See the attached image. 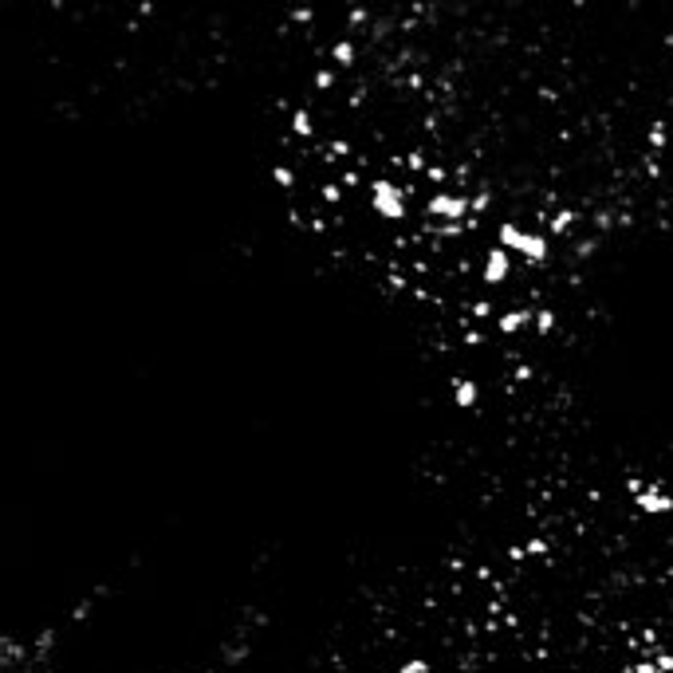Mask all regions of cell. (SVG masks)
I'll return each instance as SVG.
<instances>
[{
	"instance_id": "obj_1",
	"label": "cell",
	"mask_w": 673,
	"mask_h": 673,
	"mask_svg": "<svg viewBox=\"0 0 673 673\" xmlns=\"http://www.w3.org/2000/svg\"><path fill=\"white\" fill-rule=\"evenodd\" d=\"M370 205L378 217L386 221H406V189L390 178H374L370 181Z\"/></svg>"
},
{
	"instance_id": "obj_2",
	"label": "cell",
	"mask_w": 673,
	"mask_h": 673,
	"mask_svg": "<svg viewBox=\"0 0 673 673\" xmlns=\"http://www.w3.org/2000/svg\"><path fill=\"white\" fill-rule=\"evenodd\" d=\"M426 213L433 221H445V225H457V221H465L469 213H473V205H469L465 193H449V189H437L433 197L426 201Z\"/></svg>"
},
{
	"instance_id": "obj_3",
	"label": "cell",
	"mask_w": 673,
	"mask_h": 673,
	"mask_svg": "<svg viewBox=\"0 0 673 673\" xmlns=\"http://www.w3.org/2000/svg\"><path fill=\"white\" fill-rule=\"evenodd\" d=\"M508 276H512V252H508V248H500V244L485 248V260H481V280L496 287V284H504Z\"/></svg>"
},
{
	"instance_id": "obj_4",
	"label": "cell",
	"mask_w": 673,
	"mask_h": 673,
	"mask_svg": "<svg viewBox=\"0 0 673 673\" xmlns=\"http://www.w3.org/2000/svg\"><path fill=\"white\" fill-rule=\"evenodd\" d=\"M634 504L642 508L646 516H662V512L673 508V500L662 492V488H638V492H634Z\"/></svg>"
},
{
	"instance_id": "obj_5",
	"label": "cell",
	"mask_w": 673,
	"mask_h": 673,
	"mask_svg": "<svg viewBox=\"0 0 673 673\" xmlns=\"http://www.w3.org/2000/svg\"><path fill=\"white\" fill-rule=\"evenodd\" d=\"M547 252H551V244H547V233H528L524 244H520V256L532 260V264H544Z\"/></svg>"
},
{
	"instance_id": "obj_6",
	"label": "cell",
	"mask_w": 673,
	"mask_h": 673,
	"mask_svg": "<svg viewBox=\"0 0 673 673\" xmlns=\"http://www.w3.org/2000/svg\"><path fill=\"white\" fill-rule=\"evenodd\" d=\"M453 402H457V410H473L476 402H481V386H476L473 378H457L453 382Z\"/></svg>"
},
{
	"instance_id": "obj_7",
	"label": "cell",
	"mask_w": 673,
	"mask_h": 673,
	"mask_svg": "<svg viewBox=\"0 0 673 673\" xmlns=\"http://www.w3.org/2000/svg\"><path fill=\"white\" fill-rule=\"evenodd\" d=\"M524 237H528V233L516 225V221H500V225H496V240H500V248H508V252H520Z\"/></svg>"
},
{
	"instance_id": "obj_8",
	"label": "cell",
	"mask_w": 673,
	"mask_h": 673,
	"mask_svg": "<svg viewBox=\"0 0 673 673\" xmlns=\"http://www.w3.org/2000/svg\"><path fill=\"white\" fill-rule=\"evenodd\" d=\"M535 311H524V307H512V311H504V315L496 319V327H500V335H516V331H524L528 323H532Z\"/></svg>"
},
{
	"instance_id": "obj_9",
	"label": "cell",
	"mask_w": 673,
	"mask_h": 673,
	"mask_svg": "<svg viewBox=\"0 0 673 673\" xmlns=\"http://www.w3.org/2000/svg\"><path fill=\"white\" fill-rule=\"evenodd\" d=\"M575 221H579V213H575V209H559V213L547 221V237H563V233L575 225Z\"/></svg>"
},
{
	"instance_id": "obj_10",
	"label": "cell",
	"mask_w": 673,
	"mask_h": 673,
	"mask_svg": "<svg viewBox=\"0 0 673 673\" xmlns=\"http://www.w3.org/2000/svg\"><path fill=\"white\" fill-rule=\"evenodd\" d=\"M292 134H296V138H311V134H315V119H311L307 107H299L296 115H292Z\"/></svg>"
},
{
	"instance_id": "obj_11",
	"label": "cell",
	"mask_w": 673,
	"mask_h": 673,
	"mask_svg": "<svg viewBox=\"0 0 673 673\" xmlns=\"http://www.w3.org/2000/svg\"><path fill=\"white\" fill-rule=\"evenodd\" d=\"M331 60H335L339 67H351V63L358 60V48L351 40H335V44H331Z\"/></svg>"
},
{
	"instance_id": "obj_12",
	"label": "cell",
	"mask_w": 673,
	"mask_h": 673,
	"mask_svg": "<svg viewBox=\"0 0 673 673\" xmlns=\"http://www.w3.org/2000/svg\"><path fill=\"white\" fill-rule=\"evenodd\" d=\"M532 323H535V331H540V335H551V327H555V311L540 307V311L532 315Z\"/></svg>"
},
{
	"instance_id": "obj_13",
	"label": "cell",
	"mask_w": 673,
	"mask_h": 673,
	"mask_svg": "<svg viewBox=\"0 0 673 673\" xmlns=\"http://www.w3.org/2000/svg\"><path fill=\"white\" fill-rule=\"evenodd\" d=\"M469 205H473V213H488V205H492V193H488V189H476V197H469Z\"/></svg>"
},
{
	"instance_id": "obj_14",
	"label": "cell",
	"mask_w": 673,
	"mask_h": 673,
	"mask_svg": "<svg viewBox=\"0 0 673 673\" xmlns=\"http://www.w3.org/2000/svg\"><path fill=\"white\" fill-rule=\"evenodd\" d=\"M272 178H276V185H284V189L296 185V174H292L287 166H276V169H272Z\"/></svg>"
},
{
	"instance_id": "obj_15",
	"label": "cell",
	"mask_w": 673,
	"mask_h": 673,
	"mask_svg": "<svg viewBox=\"0 0 673 673\" xmlns=\"http://www.w3.org/2000/svg\"><path fill=\"white\" fill-rule=\"evenodd\" d=\"M315 87H319V91H331V87H335V71H331V67H319V71H315Z\"/></svg>"
},
{
	"instance_id": "obj_16",
	"label": "cell",
	"mask_w": 673,
	"mask_h": 673,
	"mask_svg": "<svg viewBox=\"0 0 673 673\" xmlns=\"http://www.w3.org/2000/svg\"><path fill=\"white\" fill-rule=\"evenodd\" d=\"M398 673H429V662H422V658H414V662H406Z\"/></svg>"
},
{
	"instance_id": "obj_17",
	"label": "cell",
	"mask_w": 673,
	"mask_h": 673,
	"mask_svg": "<svg viewBox=\"0 0 673 673\" xmlns=\"http://www.w3.org/2000/svg\"><path fill=\"white\" fill-rule=\"evenodd\" d=\"M492 315V303H488V299H476L473 303V319H488Z\"/></svg>"
},
{
	"instance_id": "obj_18",
	"label": "cell",
	"mask_w": 673,
	"mask_h": 673,
	"mask_svg": "<svg viewBox=\"0 0 673 673\" xmlns=\"http://www.w3.org/2000/svg\"><path fill=\"white\" fill-rule=\"evenodd\" d=\"M323 201H331V205H339V201H343V193H339V185H323Z\"/></svg>"
},
{
	"instance_id": "obj_19",
	"label": "cell",
	"mask_w": 673,
	"mask_h": 673,
	"mask_svg": "<svg viewBox=\"0 0 673 673\" xmlns=\"http://www.w3.org/2000/svg\"><path fill=\"white\" fill-rule=\"evenodd\" d=\"M311 16H315V8H296V12H292V20H296V24H307Z\"/></svg>"
},
{
	"instance_id": "obj_20",
	"label": "cell",
	"mask_w": 673,
	"mask_h": 673,
	"mask_svg": "<svg viewBox=\"0 0 673 673\" xmlns=\"http://www.w3.org/2000/svg\"><path fill=\"white\" fill-rule=\"evenodd\" d=\"M410 166H414V169H429V166H426V154H422V150H414V154H410Z\"/></svg>"
},
{
	"instance_id": "obj_21",
	"label": "cell",
	"mask_w": 673,
	"mask_h": 673,
	"mask_svg": "<svg viewBox=\"0 0 673 673\" xmlns=\"http://www.w3.org/2000/svg\"><path fill=\"white\" fill-rule=\"evenodd\" d=\"M650 142H653V146H665V126H653L650 130Z\"/></svg>"
},
{
	"instance_id": "obj_22",
	"label": "cell",
	"mask_w": 673,
	"mask_h": 673,
	"mask_svg": "<svg viewBox=\"0 0 673 673\" xmlns=\"http://www.w3.org/2000/svg\"><path fill=\"white\" fill-rule=\"evenodd\" d=\"M528 551H532V555H544V551H547V544H544V540H535V535H532V540H528Z\"/></svg>"
},
{
	"instance_id": "obj_23",
	"label": "cell",
	"mask_w": 673,
	"mask_h": 673,
	"mask_svg": "<svg viewBox=\"0 0 673 673\" xmlns=\"http://www.w3.org/2000/svg\"><path fill=\"white\" fill-rule=\"evenodd\" d=\"M426 178H429V181H445V169H441V166H429Z\"/></svg>"
},
{
	"instance_id": "obj_24",
	"label": "cell",
	"mask_w": 673,
	"mask_h": 673,
	"mask_svg": "<svg viewBox=\"0 0 673 673\" xmlns=\"http://www.w3.org/2000/svg\"><path fill=\"white\" fill-rule=\"evenodd\" d=\"M358 181H362V178H358L355 169H347V174H343V185H358Z\"/></svg>"
}]
</instances>
